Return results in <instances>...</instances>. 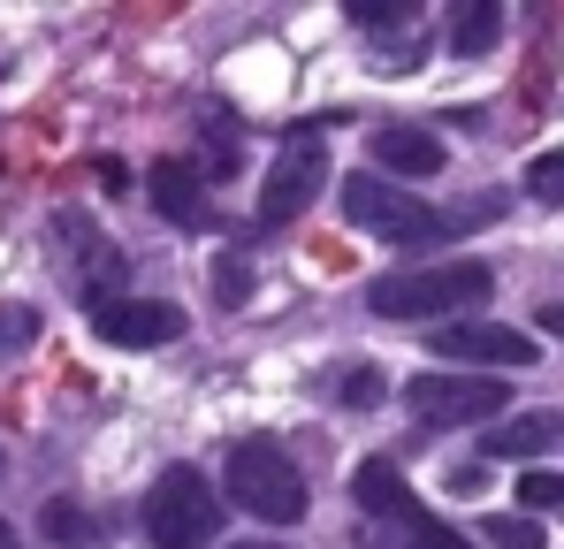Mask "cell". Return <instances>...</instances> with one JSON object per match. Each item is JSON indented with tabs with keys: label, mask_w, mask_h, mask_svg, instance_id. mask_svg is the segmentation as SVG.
I'll return each instance as SVG.
<instances>
[{
	"label": "cell",
	"mask_w": 564,
	"mask_h": 549,
	"mask_svg": "<svg viewBox=\"0 0 564 549\" xmlns=\"http://www.w3.org/2000/svg\"><path fill=\"white\" fill-rule=\"evenodd\" d=\"M496 290L488 260H435V268H404V274H375L367 282V305L381 321H443L458 305H480Z\"/></svg>",
	"instance_id": "6da1fadb"
},
{
	"label": "cell",
	"mask_w": 564,
	"mask_h": 549,
	"mask_svg": "<svg viewBox=\"0 0 564 549\" xmlns=\"http://www.w3.org/2000/svg\"><path fill=\"white\" fill-rule=\"evenodd\" d=\"M221 488H229V504H245V512L268 519V527H297V519H305V473H297L290 451L268 443V435L229 443V458H221Z\"/></svg>",
	"instance_id": "7a4b0ae2"
},
{
	"label": "cell",
	"mask_w": 564,
	"mask_h": 549,
	"mask_svg": "<svg viewBox=\"0 0 564 549\" xmlns=\"http://www.w3.org/2000/svg\"><path fill=\"white\" fill-rule=\"evenodd\" d=\"M221 535V488L198 465H169L145 488V542L153 549H214Z\"/></svg>",
	"instance_id": "3957f363"
},
{
	"label": "cell",
	"mask_w": 564,
	"mask_h": 549,
	"mask_svg": "<svg viewBox=\"0 0 564 549\" xmlns=\"http://www.w3.org/2000/svg\"><path fill=\"white\" fill-rule=\"evenodd\" d=\"M336 198H344V222H359V229H375L381 245H443V214L427 206V198H412L404 183H381L375 169H359V176H344L336 183Z\"/></svg>",
	"instance_id": "277c9868"
},
{
	"label": "cell",
	"mask_w": 564,
	"mask_h": 549,
	"mask_svg": "<svg viewBox=\"0 0 564 549\" xmlns=\"http://www.w3.org/2000/svg\"><path fill=\"white\" fill-rule=\"evenodd\" d=\"M404 405L420 428H480L511 405V389H503V374H420V381H404Z\"/></svg>",
	"instance_id": "5b68a950"
},
{
	"label": "cell",
	"mask_w": 564,
	"mask_h": 549,
	"mask_svg": "<svg viewBox=\"0 0 564 549\" xmlns=\"http://www.w3.org/2000/svg\"><path fill=\"white\" fill-rule=\"evenodd\" d=\"M321 183H328V146H321V130H290L275 169H268V183H260V229H290V222L313 206Z\"/></svg>",
	"instance_id": "8992f818"
},
{
	"label": "cell",
	"mask_w": 564,
	"mask_h": 549,
	"mask_svg": "<svg viewBox=\"0 0 564 549\" xmlns=\"http://www.w3.org/2000/svg\"><path fill=\"white\" fill-rule=\"evenodd\" d=\"M93 329L115 352H161V344L184 336V305H169V298H107V305H93Z\"/></svg>",
	"instance_id": "52a82bcc"
},
{
	"label": "cell",
	"mask_w": 564,
	"mask_h": 549,
	"mask_svg": "<svg viewBox=\"0 0 564 549\" xmlns=\"http://www.w3.org/2000/svg\"><path fill=\"white\" fill-rule=\"evenodd\" d=\"M435 359H451V366H534V336H519L503 321H443L435 329Z\"/></svg>",
	"instance_id": "ba28073f"
},
{
	"label": "cell",
	"mask_w": 564,
	"mask_h": 549,
	"mask_svg": "<svg viewBox=\"0 0 564 549\" xmlns=\"http://www.w3.org/2000/svg\"><path fill=\"white\" fill-rule=\"evenodd\" d=\"M351 496H359V512H367L375 527H412V519H427L420 496L404 488V473H397L389 458H367V465L351 473Z\"/></svg>",
	"instance_id": "9c48e42d"
},
{
	"label": "cell",
	"mask_w": 564,
	"mask_h": 549,
	"mask_svg": "<svg viewBox=\"0 0 564 549\" xmlns=\"http://www.w3.org/2000/svg\"><path fill=\"white\" fill-rule=\"evenodd\" d=\"M145 198H153V206H161L176 229H214V198L198 191V169H191V161H153Z\"/></svg>",
	"instance_id": "30bf717a"
},
{
	"label": "cell",
	"mask_w": 564,
	"mask_h": 549,
	"mask_svg": "<svg viewBox=\"0 0 564 549\" xmlns=\"http://www.w3.org/2000/svg\"><path fill=\"white\" fill-rule=\"evenodd\" d=\"M375 169H389V176H443V138L435 130H412V122H381Z\"/></svg>",
	"instance_id": "8fae6325"
},
{
	"label": "cell",
	"mask_w": 564,
	"mask_h": 549,
	"mask_svg": "<svg viewBox=\"0 0 564 549\" xmlns=\"http://www.w3.org/2000/svg\"><path fill=\"white\" fill-rule=\"evenodd\" d=\"M557 435H564V412H519V420H503V428L480 435V458H488V465H496V458H542Z\"/></svg>",
	"instance_id": "7c38bea8"
},
{
	"label": "cell",
	"mask_w": 564,
	"mask_h": 549,
	"mask_svg": "<svg viewBox=\"0 0 564 549\" xmlns=\"http://www.w3.org/2000/svg\"><path fill=\"white\" fill-rule=\"evenodd\" d=\"M496 39H503V8H496V0H466V8L451 15V54L473 62V54H488Z\"/></svg>",
	"instance_id": "4fadbf2b"
},
{
	"label": "cell",
	"mask_w": 564,
	"mask_h": 549,
	"mask_svg": "<svg viewBox=\"0 0 564 549\" xmlns=\"http://www.w3.org/2000/svg\"><path fill=\"white\" fill-rule=\"evenodd\" d=\"M39 527H46V542H62V549H99V519L85 504H69V496H54L39 512Z\"/></svg>",
	"instance_id": "5bb4252c"
},
{
	"label": "cell",
	"mask_w": 564,
	"mask_h": 549,
	"mask_svg": "<svg viewBox=\"0 0 564 549\" xmlns=\"http://www.w3.org/2000/svg\"><path fill=\"white\" fill-rule=\"evenodd\" d=\"M367 549H473V542L451 535V527H435V519H412V527H375Z\"/></svg>",
	"instance_id": "9a60e30c"
},
{
	"label": "cell",
	"mask_w": 564,
	"mask_h": 549,
	"mask_svg": "<svg viewBox=\"0 0 564 549\" xmlns=\"http://www.w3.org/2000/svg\"><path fill=\"white\" fill-rule=\"evenodd\" d=\"M245 290H252V260H245V252H221V260H214V305H221V313H237V305H245Z\"/></svg>",
	"instance_id": "2e32d148"
},
{
	"label": "cell",
	"mask_w": 564,
	"mask_h": 549,
	"mask_svg": "<svg viewBox=\"0 0 564 549\" xmlns=\"http://www.w3.org/2000/svg\"><path fill=\"white\" fill-rule=\"evenodd\" d=\"M381 397H389L381 366H344V374H336V405H359V412H367V405H381Z\"/></svg>",
	"instance_id": "e0dca14e"
},
{
	"label": "cell",
	"mask_w": 564,
	"mask_h": 549,
	"mask_svg": "<svg viewBox=\"0 0 564 549\" xmlns=\"http://www.w3.org/2000/svg\"><path fill=\"white\" fill-rule=\"evenodd\" d=\"M527 198L564 206V146H557V153H534V161H527Z\"/></svg>",
	"instance_id": "ac0fdd59"
},
{
	"label": "cell",
	"mask_w": 564,
	"mask_h": 549,
	"mask_svg": "<svg viewBox=\"0 0 564 549\" xmlns=\"http://www.w3.org/2000/svg\"><path fill=\"white\" fill-rule=\"evenodd\" d=\"M480 542H488V549H542V527H534L527 512H503V519L480 527Z\"/></svg>",
	"instance_id": "d6986e66"
},
{
	"label": "cell",
	"mask_w": 564,
	"mask_h": 549,
	"mask_svg": "<svg viewBox=\"0 0 564 549\" xmlns=\"http://www.w3.org/2000/svg\"><path fill=\"white\" fill-rule=\"evenodd\" d=\"M519 504H527V519H534V512H564V473H542V465H534V473L519 481Z\"/></svg>",
	"instance_id": "ffe728a7"
},
{
	"label": "cell",
	"mask_w": 564,
	"mask_h": 549,
	"mask_svg": "<svg viewBox=\"0 0 564 549\" xmlns=\"http://www.w3.org/2000/svg\"><path fill=\"white\" fill-rule=\"evenodd\" d=\"M351 23H367V31H381V23H412V0H351Z\"/></svg>",
	"instance_id": "44dd1931"
},
{
	"label": "cell",
	"mask_w": 564,
	"mask_h": 549,
	"mask_svg": "<svg viewBox=\"0 0 564 549\" xmlns=\"http://www.w3.org/2000/svg\"><path fill=\"white\" fill-rule=\"evenodd\" d=\"M31 336H39V313H31V305H15V313H0V352H23Z\"/></svg>",
	"instance_id": "7402d4cb"
},
{
	"label": "cell",
	"mask_w": 564,
	"mask_h": 549,
	"mask_svg": "<svg viewBox=\"0 0 564 549\" xmlns=\"http://www.w3.org/2000/svg\"><path fill=\"white\" fill-rule=\"evenodd\" d=\"M542 336H557V344H564V298H557V305H542Z\"/></svg>",
	"instance_id": "603a6c76"
},
{
	"label": "cell",
	"mask_w": 564,
	"mask_h": 549,
	"mask_svg": "<svg viewBox=\"0 0 564 549\" xmlns=\"http://www.w3.org/2000/svg\"><path fill=\"white\" fill-rule=\"evenodd\" d=\"M0 549H23V542H15V527H8V519H0Z\"/></svg>",
	"instance_id": "cb8c5ba5"
},
{
	"label": "cell",
	"mask_w": 564,
	"mask_h": 549,
	"mask_svg": "<svg viewBox=\"0 0 564 549\" xmlns=\"http://www.w3.org/2000/svg\"><path fill=\"white\" fill-rule=\"evenodd\" d=\"M245 549H252V542H245Z\"/></svg>",
	"instance_id": "d4e9b609"
}]
</instances>
